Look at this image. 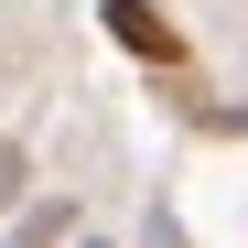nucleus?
<instances>
[{
	"label": "nucleus",
	"instance_id": "f257e3e1",
	"mask_svg": "<svg viewBox=\"0 0 248 248\" xmlns=\"http://www.w3.org/2000/svg\"><path fill=\"white\" fill-rule=\"evenodd\" d=\"M97 11H108V32H119L140 65H184V32H173V11H151V0H97Z\"/></svg>",
	"mask_w": 248,
	"mask_h": 248
},
{
	"label": "nucleus",
	"instance_id": "f03ea898",
	"mask_svg": "<svg viewBox=\"0 0 248 248\" xmlns=\"http://www.w3.org/2000/svg\"><path fill=\"white\" fill-rule=\"evenodd\" d=\"M65 237H76V205H65V194H44V205L11 227V248H65Z\"/></svg>",
	"mask_w": 248,
	"mask_h": 248
},
{
	"label": "nucleus",
	"instance_id": "7ed1b4c3",
	"mask_svg": "<svg viewBox=\"0 0 248 248\" xmlns=\"http://www.w3.org/2000/svg\"><path fill=\"white\" fill-rule=\"evenodd\" d=\"M205 130H248V108H216V119H205Z\"/></svg>",
	"mask_w": 248,
	"mask_h": 248
},
{
	"label": "nucleus",
	"instance_id": "20e7f679",
	"mask_svg": "<svg viewBox=\"0 0 248 248\" xmlns=\"http://www.w3.org/2000/svg\"><path fill=\"white\" fill-rule=\"evenodd\" d=\"M11 173H22V162H11V151H0V205H11Z\"/></svg>",
	"mask_w": 248,
	"mask_h": 248
}]
</instances>
